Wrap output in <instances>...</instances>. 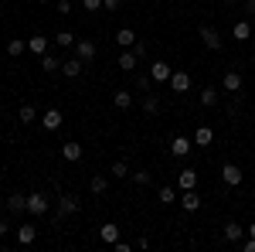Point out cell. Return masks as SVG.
<instances>
[{
  "instance_id": "obj_44",
  "label": "cell",
  "mask_w": 255,
  "mask_h": 252,
  "mask_svg": "<svg viewBox=\"0 0 255 252\" xmlns=\"http://www.w3.org/2000/svg\"><path fill=\"white\" fill-rule=\"evenodd\" d=\"M38 3H55V0H38Z\"/></svg>"
},
{
  "instance_id": "obj_28",
  "label": "cell",
  "mask_w": 255,
  "mask_h": 252,
  "mask_svg": "<svg viewBox=\"0 0 255 252\" xmlns=\"http://www.w3.org/2000/svg\"><path fill=\"white\" fill-rule=\"evenodd\" d=\"M41 68H44L48 75H55V72H61V61L55 58V55H41Z\"/></svg>"
},
{
  "instance_id": "obj_41",
  "label": "cell",
  "mask_w": 255,
  "mask_h": 252,
  "mask_svg": "<svg viewBox=\"0 0 255 252\" xmlns=\"http://www.w3.org/2000/svg\"><path fill=\"white\" fill-rule=\"evenodd\" d=\"M102 7H106V10H116V7H119V0H102Z\"/></svg>"
},
{
  "instance_id": "obj_3",
  "label": "cell",
  "mask_w": 255,
  "mask_h": 252,
  "mask_svg": "<svg viewBox=\"0 0 255 252\" xmlns=\"http://www.w3.org/2000/svg\"><path fill=\"white\" fill-rule=\"evenodd\" d=\"M242 167H235V164H225V167H221V181H225V184H228V188H238V184H242Z\"/></svg>"
},
{
  "instance_id": "obj_8",
  "label": "cell",
  "mask_w": 255,
  "mask_h": 252,
  "mask_svg": "<svg viewBox=\"0 0 255 252\" xmlns=\"http://www.w3.org/2000/svg\"><path fill=\"white\" fill-rule=\"evenodd\" d=\"M170 89L174 92H187L191 89V75L187 72H170Z\"/></svg>"
},
{
  "instance_id": "obj_20",
  "label": "cell",
  "mask_w": 255,
  "mask_h": 252,
  "mask_svg": "<svg viewBox=\"0 0 255 252\" xmlns=\"http://www.w3.org/2000/svg\"><path fill=\"white\" fill-rule=\"evenodd\" d=\"M170 150H174V157H187L191 154V140H187V136H174Z\"/></svg>"
},
{
  "instance_id": "obj_38",
  "label": "cell",
  "mask_w": 255,
  "mask_h": 252,
  "mask_svg": "<svg viewBox=\"0 0 255 252\" xmlns=\"http://www.w3.org/2000/svg\"><path fill=\"white\" fill-rule=\"evenodd\" d=\"M82 7H85V10H99V7H102V0H82Z\"/></svg>"
},
{
  "instance_id": "obj_36",
  "label": "cell",
  "mask_w": 255,
  "mask_h": 252,
  "mask_svg": "<svg viewBox=\"0 0 255 252\" xmlns=\"http://www.w3.org/2000/svg\"><path fill=\"white\" fill-rule=\"evenodd\" d=\"M133 55H136V58H146V41L136 38V44H133Z\"/></svg>"
},
{
  "instance_id": "obj_25",
  "label": "cell",
  "mask_w": 255,
  "mask_h": 252,
  "mask_svg": "<svg viewBox=\"0 0 255 252\" xmlns=\"http://www.w3.org/2000/svg\"><path fill=\"white\" fill-rule=\"evenodd\" d=\"M242 235H245V229H242L238 222H225V239H228V242H238Z\"/></svg>"
},
{
  "instance_id": "obj_22",
  "label": "cell",
  "mask_w": 255,
  "mask_h": 252,
  "mask_svg": "<svg viewBox=\"0 0 255 252\" xmlns=\"http://www.w3.org/2000/svg\"><path fill=\"white\" fill-rule=\"evenodd\" d=\"M27 51H34V55H48V38H41V34L27 38Z\"/></svg>"
},
{
  "instance_id": "obj_17",
  "label": "cell",
  "mask_w": 255,
  "mask_h": 252,
  "mask_svg": "<svg viewBox=\"0 0 255 252\" xmlns=\"http://www.w3.org/2000/svg\"><path fill=\"white\" fill-rule=\"evenodd\" d=\"M180 205H184V212H197V208H201V194H197L194 188H191V191H184Z\"/></svg>"
},
{
  "instance_id": "obj_16",
  "label": "cell",
  "mask_w": 255,
  "mask_h": 252,
  "mask_svg": "<svg viewBox=\"0 0 255 252\" xmlns=\"http://www.w3.org/2000/svg\"><path fill=\"white\" fill-rule=\"evenodd\" d=\"M143 113H146V116H157L160 113V96L157 92H146V96H143Z\"/></svg>"
},
{
  "instance_id": "obj_24",
  "label": "cell",
  "mask_w": 255,
  "mask_h": 252,
  "mask_svg": "<svg viewBox=\"0 0 255 252\" xmlns=\"http://www.w3.org/2000/svg\"><path fill=\"white\" fill-rule=\"evenodd\" d=\"M211 140H215V130H211V126H197V133H194V143H197V147H208Z\"/></svg>"
},
{
  "instance_id": "obj_32",
  "label": "cell",
  "mask_w": 255,
  "mask_h": 252,
  "mask_svg": "<svg viewBox=\"0 0 255 252\" xmlns=\"http://www.w3.org/2000/svg\"><path fill=\"white\" fill-rule=\"evenodd\" d=\"M109 174L113 177H129V164H126V160H116V164L109 167Z\"/></svg>"
},
{
  "instance_id": "obj_5",
  "label": "cell",
  "mask_w": 255,
  "mask_h": 252,
  "mask_svg": "<svg viewBox=\"0 0 255 252\" xmlns=\"http://www.w3.org/2000/svg\"><path fill=\"white\" fill-rule=\"evenodd\" d=\"M61 72H65V78H79L82 72H85V61L75 55V58H68V61H61Z\"/></svg>"
},
{
  "instance_id": "obj_10",
  "label": "cell",
  "mask_w": 255,
  "mask_h": 252,
  "mask_svg": "<svg viewBox=\"0 0 255 252\" xmlns=\"http://www.w3.org/2000/svg\"><path fill=\"white\" fill-rule=\"evenodd\" d=\"M116 44L119 48H133V44H136V31H133V27H119L116 31Z\"/></svg>"
},
{
  "instance_id": "obj_11",
  "label": "cell",
  "mask_w": 255,
  "mask_h": 252,
  "mask_svg": "<svg viewBox=\"0 0 255 252\" xmlns=\"http://www.w3.org/2000/svg\"><path fill=\"white\" fill-rule=\"evenodd\" d=\"M177 188H180V191H191V188H197V171H191V167H187V171H180V177H177Z\"/></svg>"
},
{
  "instance_id": "obj_2",
  "label": "cell",
  "mask_w": 255,
  "mask_h": 252,
  "mask_svg": "<svg viewBox=\"0 0 255 252\" xmlns=\"http://www.w3.org/2000/svg\"><path fill=\"white\" fill-rule=\"evenodd\" d=\"M27 212L31 215H44L48 212V194H41V191L27 194Z\"/></svg>"
},
{
  "instance_id": "obj_35",
  "label": "cell",
  "mask_w": 255,
  "mask_h": 252,
  "mask_svg": "<svg viewBox=\"0 0 255 252\" xmlns=\"http://www.w3.org/2000/svg\"><path fill=\"white\" fill-rule=\"evenodd\" d=\"M136 85L143 89V92H153V78H150V75H139V78H136Z\"/></svg>"
},
{
  "instance_id": "obj_30",
  "label": "cell",
  "mask_w": 255,
  "mask_h": 252,
  "mask_svg": "<svg viewBox=\"0 0 255 252\" xmlns=\"http://www.w3.org/2000/svg\"><path fill=\"white\" fill-rule=\"evenodd\" d=\"M136 55H133V51H123V55H119V68H123V72H133V68H136Z\"/></svg>"
},
{
  "instance_id": "obj_39",
  "label": "cell",
  "mask_w": 255,
  "mask_h": 252,
  "mask_svg": "<svg viewBox=\"0 0 255 252\" xmlns=\"http://www.w3.org/2000/svg\"><path fill=\"white\" fill-rule=\"evenodd\" d=\"M242 252H255V239H252V235H249V239L242 242Z\"/></svg>"
},
{
  "instance_id": "obj_18",
  "label": "cell",
  "mask_w": 255,
  "mask_h": 252,
  "mask_svg": "<svg viewBox=\"0 0 255 252\" xmlns=\"http://www.w3.org/2000/svg\"><path fill=\"white\" fill-rule=\"evenodd\" d=\"M221 85H225V92H242V75L238 72H225Z\"/></svg>"
},
{
  "instance_id": "obj_31",
  "label": "cell",
  "mask_w": 255,
  "mask_h": 252,
  "mask_svg": "<svg viewBox=\"0 0 255 252\" xmlns=\"http://www.w3.org/2000/svg\"><path fill=\"white\" fill-rule=\"evenodd\" d=\"M55 44H58V48H75V34H72V31H58V34H55Z\"/></svg>"
},
{
  "instance_id": "obj_15",
  "label": "cell",
  "mask_w": 255,
  "mask_h": 252,
  "mask_svg": "<svg viewBox=\"0 0 255 252\" xmlns=\"http://www.w3.org/2000/svg\"><path fill=\"white\" fill-rule=\"evenodd\" d=\"M252 31H255V27L249 24V20H238L235 27H232V38H235V41H249V38H252Z\"/></svg>"
},
{
  "instance_id": "obj_42",
  "label": "cell",
  "mask_w": 255,
  "mask_h": 252,
  "mask_svg": "<svg viewBox=\"0 0 255 252\" xmlns=\"http://www.w3.org/2000/svg\"><path fill=\"white\" fill-rule=\"evenodd\" d=\"M10 232V222H7V218H0V235H7Z\"/></svg>"
},
{
  "instance_id": "obj_19",
  "label": "cell",
  "mask_w": 255,
  "mask_h": 252,
  "mask_svg": "<svg viewBox=\"0 0 255 252\" xmlns=\"http://www.w3.org/2000/svg\"><path fill=\"white\" fill-rule=\"evenodd\" d=\"M34 239H38V229H34V225H17V242L20 246H31Z\"/></svg>"
},
{
  "instance_id": "obj_9",
  "label": "cell",
  "mask_w": 255,
  "mask_h": 252,
  "mask_svg": "<svg viewBox=\"0 0 255 252\" xmlns=\"http://www.w3.org/2000/svg\"><path fill=\"white\" fill-rule=\"evenodd\" d=\"M61 123H65V116H61V109H48V113L41 116V126H44V130H58Z\"/></svg>"
},
{
  "instance_id": "obj_26",
  "label": "cell",
  "mask_w": 255,
  "mask_h": 252,
  "mask_svg": "<svg viewBox=\"0 0 255 252\" xmlns=\"http://www.w3.org/2000/svg\"><path fill=\"white\" fill-rule=\"evenodd\" d=\"M89 188H92V194H106V191H109V181H106V174H92Z\"/></svg>"
},
{
  "instance_id": "obj_45",
  "label": "cell",
  "mask_w": 255,
  "mask_h": 252,
  "mask_svg": "<svg viewBox=\"0 0 255 252\" xmlns=\"http://www.w3.org/2000/svg\"><path fill=\"white\" fill-rule=\"evenodd\" d=\"M225 3H238V0H225Z\"/></svg>"
},
{
  "instance_id": "obj_29",
  "label": "cell",
  "mask_w": 255,
  "mask_h": 252,
  "mask_svg": "<svg viewBox=\"0 0 255 252\" xmlns=\"http://www.w3.org/2000/svg\"><path fill=\"white\" fill-rule=\"evenodd\" d=\"M201 106H204V109H215L218 106V89H201Z\"/></svg>"
},
{
  "instance_id": "obj_4",
  "label": "cell",
  "mask_w": 255,
  "mask_h": 252,
  "mask_svg": "<svg viewBox=\"0 0 255 252\" xmlns=\"http://www.w3.org/2000/svg\"><path fill=\"white\" fill-rule=\"evenodd\" d=\"M7 212H10V215H20V212H27V194H20V191H10V198H7Z\"/></svg>"
},
{
  "instance_id": "obj_40",
  "label": "cell",
  "mask_w": 255,
  "mask_h": 252,
  "mask_svg": "<svg viewBox=\"0 0 255 252\" xmlns=\"http://www.w3.org/2000/svg\"><path fill=\"white\" fill-rule=\"evenodd\" d=\"M242 10L245 14H255V0H242Z\"/></svg>"
},
{
  "instance_id": "obj_34",
  "label": "cell",
  "mask_w": 255,
  "mask_h": 252,
  "mask_svg": "<svg viewBox=\"0 0 255 252\" xmlns=\"http://www.w3.org/2000/svg\"><path fill=\"white\" fill-rule=\"evenodd\" d=\"M129 177H133V181H136L139 188H146V184H150V181H153V174H150V171H133V174H129Z\"/></svg>"
},
{
  "instance_id": "obj_27",
  "label": "cell",
  "mask_w": 255,
  "mask_h": 252,
  "mask_svg": "<svg viewBox=\"0 0 255 252\" xmlns=\"http://www.w3.org/2000/svg\"><path fill=\"white\" fill-rule=\"evenodd\" d=\"M24 51H27V41H20V38L7 41V55H10V58H17V55H24Z\"/></svg>"
},
{
  "instance_id": "obj_21",
  "label": "cell",
  "mask_w": 255,
  "mask_h": 252,
  "mask_svg": "<svg viewBox=\"0 0 255 252\" xmlns=\"http://www.w3.org/2000/svg\"><path fill=\"white\" fill-rule=\"evenodd\" d=\"M113 106H116V109H129V106H133V92H126V89L113 92Z\"/></svg>"
},
{
  "instance_id": "obj_37",
  "label": "cell",
  "mask_w": 255,
  "mask_h": 252,
  "mask_svg": "<svg viewBox=\"0 0 255 252\" xmlns=\"http://www.w3.org/2000/svg\"><path fill=\"white\" fill-rule=\"evenodd\" d=\"M55 10H58V14H72V3H68V0H58Z\"/></svg>"
},
{
  "instance_id": "obj_14",
  "label": "cell",
  "mask_w": 255,
  "mask_h": 252,
  "mask_svg": "<svg viewBox=\"0 0 255 252\" xmlns=\"http://www.w3.org/2000/svg\"><path fill=\"white\" fill-rule=\"evenodd\" d=\"M75 55H79L82 61H92L96 58V44H92V41H75Z\"/></svg>"
},
{
  "instance_id": "obj_47",
  "label": "cell",
  "mask_w": 255,
  "mask_h": 252,
  "mask_svg": "<svg viewBox=\"0 0 255 252\" xmlns=\"http://www.w3.org/2000/svg\"><path fill=\"white\" fill-rule=\"evenodd\" d=\"M252 27H255V24H252Z\"/></svg>"
},
{
  "instance_id": "obj_1",
  "label": "cell",
  "mask_w": 255,
  "mask_h": 252,
  "mask_svg": "<svg viewBox=\"0 0 255 252\" xmlns=\"http://www.w3.org/2000/svg\"><path fill=\"white\" fill-rule=\"evenodd\" d=\"M79 212V198H75V194H61L58 198V218H65V215H75Z\"/></svg>"
},
{
  "instance_id": "obj_23",
  "label": "cell",
  "mask_w": 255,
  "mask_h": 252,
  "mask_svg": "<svg viewBox=\"0 0 255 252\" xmlns=\"http://www.w3.org/2000/svg\"><path fill=\"white\" fill-rule=\"evenodd\" d=\"M17 119H20V123H24V126H31V123H34V119H38V109H34V106H27V102H24V106H20V109H17Z\"/></svg>"
},
{
  "instance_id": "obj_6",
  "label": "cell",
  "mask_w": 255,
  "mask_h": 252,
  "mask_svg": "<svg viewBox=\"0 0 255 252\" xmlns=\"http://www.w3.org/2000/svg\"><path fill=\"white\" fill-rule=\"evenodd\" d=\"M201 41H204V48H211V51H218V48H221V34H218L215 27H208V24L201 27Z\"/></svg>"
},
{
  "instance_id": "obj_13",
  "label": "cell",
  "mask_w": 255,
  "mask_h": 252,
  "mask_svg": "<svg viewBox=\"0 0 255 252\" xmlns=\"http://www.w3.org/2000/svg\"><path fill=\"white\" fill-rule=\"evenodd\" d=\"M99 235H102V242L116 246V242H119V225H116V222H106V225L99 229Z\"/></svg>"
},
{
  "instance_id": "obj_7",
  "label": "cell",
  "mask_w": 255,
  "mask_h": 252,
  "mask_svg": "<svg viewBox=\"0 0 255 252\" xmlns=\"http://www.w3.org/2000/svg\"><path fill=\"white\" fill-rule=\"evenodd\" d=\"M170 72H174V68H170L167 61H153V65H150V78H153V82H170Z\"/></svg>"
},
{
  "instance_id": "obj_33",
  "label": "cell",
  "mask_w": 255,
  "mask_h": 252,
  "mask_svg": "<svg viewBox=\"0 0 255 252\" xmlns=\"http://www.w3.org/2000/svg\"><path fill=\"white\" fill-rule=\"evenodd\" d=\"M174 184H163V188H160V205H174Z\"/></svg>"
},
{
  "instance_id": "obj_46",
  "label": "cell",
  "mask_w": 255,
  "mask_h": 252,
  "mask_svg": "<svg viewBox=\"0 0 255 252\" xmlns=\"http://www.w3.org/2000/svg\"><path fill=\"white\" fill-rule=\"evenodd\" d=\"M252 201H255V194H252Z\"/></svg>"
},
{
  "instance_id": "obj_12",
  "label": "cell",
  "mask_w": 255,
  "mask_h": 252,
  "mask_svg": "<svg viewBox=\"0 0 255 252\" xmlns=\"http://www.w3.org/2000/svg\"><path fill=\"white\" fill-rule=\"evenodd\" d=\"M61 157H65L68 164H79V160H82V143H75V140L65 143V147H61Z\"/></svg>"
},
{
  "instance_id": "obj_43",
  "label": "cell",
  "mask_w": 255,
  "mask_h": 252,
  "mask_svg": "<svg viewBox=\"0 0 255 252\" xmlns=\"http://www.w3.org/2000/svg\"><path fill=\"white\" fill-rule=\"evenodd\" d=\"M245 232H249V235H252V239H255V222H252V225H249V229H245Z\"/></svg>"
}]
</instances>
